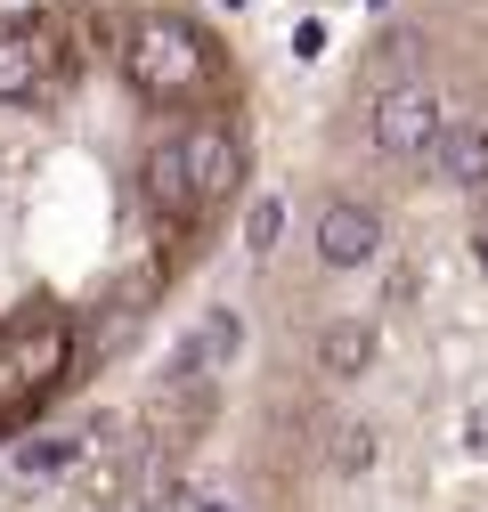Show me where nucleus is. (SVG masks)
<instances>
[{"label": "nucleus", "mask_w": 488, "mask_h": 512, "mask_svg": "<svg viewBox=\"0 0 488 512\" xmlns=\"http://www.w3.org/2000/svg\"><path fill=\"white\" fill-rule=\"evenodd\" d=\"M122 74H131V90L147 106H188L220 82V49L196 17H179V9H147L131 33H122Z\"/></svg>", "instance_id": "obj_1"}, {"label": "nucleus", "mask_w": 488, "mask_h": 512, "mask_svg": "<svg viewBox=\"0 0 488 512\" xmlns=\"http://www.w3.org/2000/svg\"><path fill=\"white\" fill-rule=\"evenodd\" d=\"M366 131H375V147L383 155H432V139L448 131V114H440V98H432V82H399V90H383L375 98V122H366Z\"/></svg>", "instance_id": "obj_5"}, {"label": "nucleus", "mask_w": 488, "mask_h": 512, "mask_svg": "<svg viewBox=\"0 0 488 512\" xmlns=\"http://www.w3.org/2000/svg\"><path fill=\"white\" fill-rule=\"evenodd\" d=\"M66 374H74V317L66 309L33 301L17 317H0V423L33 415Z\"/></svg>", "instance_id": "obj_2"}, {"label": "nucleus", "mask_w": 488, "mask_h": 512, "mask_svg": "<svg viewBox=\"0 0 488 512\" xmlns=\"http://www.w3.org/2000/svg\"><path fill=\"white\" fill-rule=\"evenodd\" d=\"M375 317H334V326L318 334V366L326 374H366V366H375Z\"/></svg>", "instance_id": "obj_8"}, {"label": "nucleus", "mask_w": 488, "mask_h": 512, "mask_svg": "<svg viewBox=\"0 0 488 512\" xmlns=\"http://www.w3.org/2000/svg\"><path fill=\"white\" fill-rule=\"evenodd\" d=\"M277 228H285V212H277L269 196H261L253 212H244V244H253V252H269V244H277Z\"/></svg>", "instance_id": "obj_9"}, {"label": "nucleus", "mask_w": 488, "mask_h": 512, "mask_svg": "<svg viewBox=\"0 0 488 512\" xmlns=\"http://www.w3.org/2000/svg\"><path fill=\"white\" fill-rule=\"evenodd\" d=\"M188 179H196L204 220L244 196V131H236V122H220V114H196L188 122Z\"/></svg>", "instance_id": "obj_4"}, {"label": "nucleus", "mask_w": 488, "mask_h": 512, "mask_svg": "<svg viewBox=\"0 0 488 512\" xmlns=\"http://www.w3.org/2000/svg\"><path fill=\"white\" fill-rule=\"evenodd\" d=\"M423 171H432L440 187H488V122H464V114H448V131L432 139Z\"/></svg>", "instance_id": "obj_7"}, {"label": "nucleus", "mask_w": 488, "mask_h": 512, "mask_svg": "<svg viewBox=\"0 0 488 512\" xmlns=\"http://www.w3.org/2000/svg\"><path fill=\"white\" fill-rule=\"evenodd\" d=\"M472 261H480V277H488V228H480V236H472Z\"/></svg>", "instance_id": "obj_10"}, {"label": "nucleus", "mask_w": 488, "mask_h": 512, "mask_svg": "<svg viewBox=\"0 0 488 512\" xmlns=\"http://www.w3.org/2000/svg\"><path fill=\"white\" fill-rule=\"evenodd\" d=\"M310 244H318V261H326V269H366V261L383 252V212H375V204H350V196H334V204L318 212Z\"/></svg>", "instance_id": "obj_6"}, {"label": "nucleus", "mask_w": 488, "mask_h": 512, "mask_svg": "<svg viewBox=\"0 0 488 512\" xmlns=\"http://www.w3.org/2000/svg\"><path fill=\"white\" fill-rule=\"evenodd\" d=\"M188 512H236V504H220V496H204V504H188Z\"/></svg>", "instance_id": "obj_11"}, {"label": "nucleus", "mask_w": 488, "mask_h": 512, "mask_svg": "<svg viewBox=\"0 0 488 512\" xmlns=\"http://www.w3.org/2000/svg\"><path fill=\"white\" fill-rule=\"evenodd\" d=\"M472 439H480V447H488V415H472Z\"/></svg>", "instance_id": "obj_12"}, {"label": "nucleus", "mask_w": 488, "mask_h": 512, "mask_svg": "<svg viewBox=\"0 0 488 512\" xmlns=\"http://www.w3.org/2000/svg\"><path fill=\"white\" fill-rule=\"evenodd\" d=\"M66 33H74V17H0V106H25L49 82Z\"/></svg>", "instance_id": "obj_3"}]
</instances>
